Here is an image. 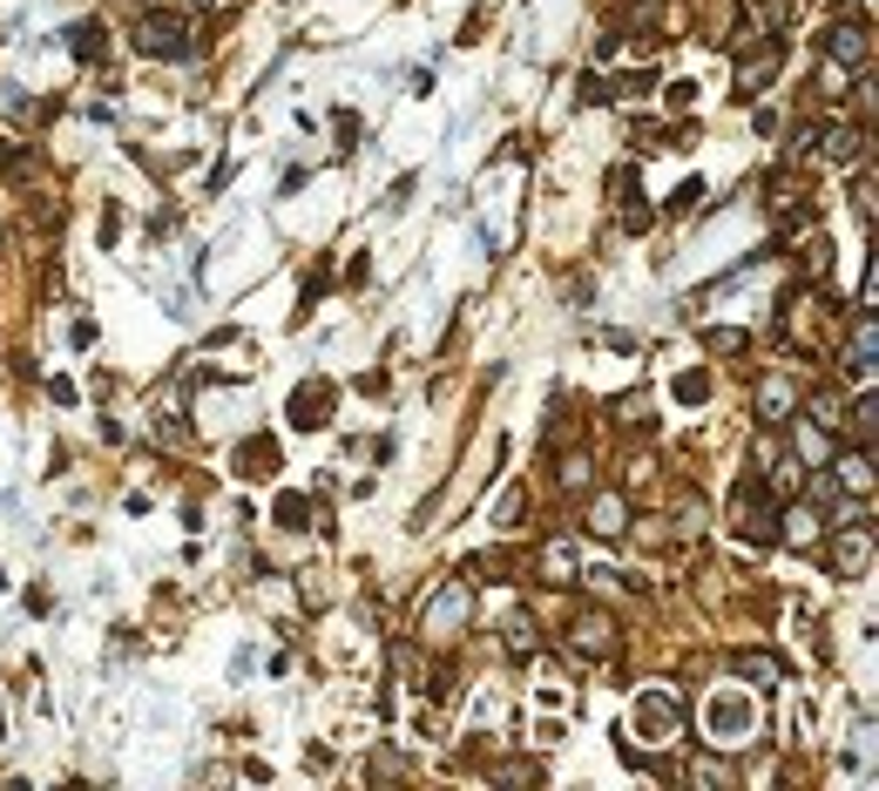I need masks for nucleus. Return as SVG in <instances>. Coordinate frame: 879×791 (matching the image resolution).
<instances>
[{
    "instance_id": "obj_15",
    "label": "nucleus",
    "mask_w": 879,
    "mask_h": 791,
    "mask_svg": "<svg viewBox=\"0 0 879 791\" xmlns=\"http://www.w3.org/2000/svg\"><path fill=\"white\" fill-rule=\"evenodd\" d=\"M853 372H866L872 366V311L859 305V319H853V359H846Z\"/></svg>"
},
{
    "instance_id": "obj_10",
    "label": "nucleus",
    "mask_w": 879,
    "mask_h": 791,
    "mask_svg": "<svg viewBox=\"0 0 879 791\" xmlns=\"http://www.w3.org/2000/svg\"><path fill=\"white\" fill-rule=\"evenodd\" d=\"M541 582H575V541L569 535L541 541Z\"/></svg>"
},
{
    "instance_id": "obj_4",
    "label": "nucleus",
    "mask_w": 879,
    "mask_h": 791,
    "mask_svg": "<svg viewBox=\"0 0 879 791\" xmlns=\"http://www.w3.org/2000/svg\"><path fill=\"white\" fill-rule=\"evenodd\" d=\"M778 68H785V42H757V48H744V55H738V89H731V102H751L757 89H772Z\"/></svg>"
},
{
    "instance_id": "obj_20",
    "label": "nucleus",
    "mask_w": 879,
    "mask_h": 791,
    "mask_svg": "<svg viewBox=\"0 0 879 791\" xmlns=\"http://www.w3.org/2000/svg\"><path fill=\"white\" fill-rule=\"evenodd\" d=\"M507 643H514V650H535V616H528V609L507 616Z\"/></svg>"
},
{
    "instance_id": "obj_2",
    "label": "nucleus",
    "mask_w": 879,
    "mask_h": 791,
    "mask_svg": "<svg viewBox=\"0 0 879 791\" xmlns=\"http://www.w3.org/2000/svg\"><path fill=\"white\" fill-rule=\"evenodd\" d=\"M129 42H136L142 55H156V61H190V55H196V34H190L183 14H142Z\"/></svg>"
},
{
    "instance_id": "obj_8",
    "label": "nucleus",
    "mask_w": 879,
    "mask_h": 791,
    "mask_svg": "<svg viewBox=\"0 0 879 791\" xmlns=\"http://www.w3.org/2000/svg\"><path fill=\"white\" fill-rule=\"evenodd\" d=\"M744 731H751V710L738 697H717L710 703V744H738Z\"/></svg>"
},
{
    "instance_id": "obj_23",
    "label": "nucleus",
    "mask_w": 879,
    "mask_h": 791,
    "mask_svg": "<svg viewBox=\"0 0 879 791\" xmlns=\"http://www.w3.org/2000/svg\"><path fill=\"white\" fill-rule=\"evenodd\" d=\"M657 14H663V0H629V21L636 27H657Z\"/></svg>"
},
{
    "instance_id": "obj_1",
    "label": "nucleus",
    "mask_w": 879,
    "mask_h": 791,
    "mask_svg": "<svg viewBox=\"0 0 879 791\" xmlns=\"http://www.w3.org/2000/svg\"><path fill=\"white\" fill-rule=\"evenodd\" d=\"M778 521H785V514H778V494L765 488V473H744V481L731 488V528H744L757 548H772Z\"/></svg>"
},
{
    "instance_id": "obj_11",
    "label": "nucleus",
    "mask_w": 879,
    "mask_h": 791,
    "mask_svg": "<svg viewBox=\"0 0 879 791\" xmlns=\"http://www.w3.org/2000/svg\"><path fill=\"white\" fill-rule=\"evenodd\" d=\"M237 473H244V481H271V473H277V447L271 440H244V447H237Z\"/></svg>"
},
{
    "instance_id": "obj_18",
    "label": "nucleus",
    "mask_w": 879,
    "mask_h": 791,
    "mask_svg": "<svg viewBox=\"0 0 879 791\" xmlns=\"http://www.w3.org/2000/svg\"><path fill=\"white\" fill-rule=\"evenodd\" d=\"M812 426H825V433L846 426V413H838V392H819V400H812Z\"/></svg>"
},
{
    "instance_id": "obj_21",
    "label": "nucleus",
    "mask_w": 879,
    "mask_h": 791,
    "mask_svg": "<svg viewBox=\"0 0 879 791\" xmlns=\"http://www.w3.org/2000/svg\"><path fill=\"white\" fill-rule=\"evenodd\" d=\"M697 196H704V183H697V176H690V183H676V190H670V217L697 210Z\"/></svg>"
},
{
    "instance_id": "obj_19",
    "label": "nucleus",
    "mask_w": 879,
    "mask_h": 791,
    "mask_svg": "<svg viewBox=\"0 0 879 791\" xmlns=\"http://www.w3.org/2000/svg\"><path fill=\"white\" fill-rule=\"evenodd\" d=\"M305 521H311L305 494H277V528H305Z\"/></svg>"
},
{
    "instance_id": "obj_9",
    "label": "nucleus",
    "mask_w": 879,
    "mask_h": 791,
    "mask_svg": "<svg viewBox=\"0 0 879 791\" xmlns=\"http://www.w3.org/2000/svg\"><path fill=\"white\" fill-rule=\"evenodd\" d=\"M623 528H629V501H623V494H595V507H589V535L616 541Z\"/></svg>"
},
{
    "instance_id": "obj_22",
    "label": "nucleus",
    "mask_w": 879,
    "mask_h": 791,
    "mask_svg": "<svg viewBox=\"0 0 879 791\" xmlns=\"http://www.w3.org/2000/svg\"><path fill=\"white\" fill-rule=\"evenodd\" d=\"M704 392H710V379H704V372H684V379H676V400H690V406H697Z\"/></svg>"
},
{
    "instance_id": "obj_6",
    "label": "nucleus",
    "mask_w": 879,
    "mask_h": 791,
    "mask_svg": "<svg viewBox=\"0 0 879 791\" xmlns=\"http://www.w3.org/2000/svg\"><path fill=\"white\" fill-rule=\"evenodd\" d=\"M326 420H332V386H326V379L298 386V392H292V426H298V433H318Z\"/></svg>"
},
{
    "instance_id": "obj_17",
    "label": "nucleus",
    "mask_w": 879,
    "mask_h": 791,
    "mask_svg": "<svg viewBox=\"0 0 879 791\" xmlns=\"http://www.w3.org/2000/svg\"><path fill=\"white\" fill-rule=\"evenodd\" d=\"M859 149H866V142H859V129H832V136H825V156H832V163H853Z\"/></svg>"
},
{
    "instance_id": "obj_5",
    "label": "nucleus",
    "mask_w": 879,
    "mask_h": 791,
    "mask_svg": "<svg viewBox=\"0 0 879 791\" xmlns=\"http://www.w3.org/2000/svg\"><path fill=\"white\" fill-rule=\"evenodd\" d=\"M473 616V596H467V582H447V588H440V596H433V609H426V637H454V629Z\"/></svg>"
},
{
    "instance_id": "obj_14",
    "label": "nucleus",
    "mask_w": 879,
    "mask_h": 791,
    "mask_svg": "<svg viewBox=\"0 0 879 791\" xmlns=\"http://www.w3.org/2000/svg\"><path fill=\"white\" fill-rule=\"evenodd\" d=\"M676 718H684V703H676V697H663V690L643 697V731H670Z\"/></svg>"
},
{
    "instance_id": "obj_7",
    "label": "nucleus",
    "mask_w": 879,
    "mask_h": 791,
    "mask_svg": "<svg viewBox=\"0 0 879 791\" xmlns=\"http://www.w3.org/2000/svg\"><path fill=\"white\" fill-rule=\"evenodd\" d=\"M825 61L838 68V61H846V68H866V21H832L825 27Z\"/></svg>"
},
{
    "instance_id": "obj_27",
    "label": "nucleus",
    "mask_w": 879,
    "mask_h": 791,
    "mask_svg": "<svg viewBox=\"0 0 879 791\" xmlns=\"http://www.w3.org/2000/svg\"><path fill=\"white\" fill-rule=\"evenodd\" d=\"M697 778H704V784H724V778H731V765H717V758H704V765H697Z\"/></svg>"
},
{
    "instance_id": "obj_12",
    "label": "nucleus",
    "mask_w": 879,
    "mask_h": 791,
    "mask_svg": "<svg viewBox=\"0 0 879 791\" xmlns=\"http://www.w3.org/2000/svg\"><path fill=\"white\" fill-rule=\"evenodd\" d=\"M757 420H765V426L791 420V386H785V379H765V386H757Z\"/></svg>"
},
{
    "instance_id": "obj_26",
    "label": "nucleus",
    "mask_w": 879,
    "mask_h": 791,
    "mask_svg": "<svg viewBox=\"0 0 879 791\" xmlns=\"http://www.w3.org/2000/svg\"><path fill=\"white\" fill-rule=\"evenodd\" d=\"M710 352H744V332H710Z\"/></svg>"
},
{
    "instance_id": "obj_3",
    "label": "nucleus",
    "mask_w": 879,
    "mask_h": 791,
    "mask_svg": "<svg viewBox=\"0 0 879 791\" xmlns=\"http://www.w3.org/2000/svg\"><path fill=\"white\" fill-rule=\"evenodd\" d=\"M616 643L623 637H616V616L609 609H575L569 616V650L575 656H616Z\"/></svg>"
},
{
    "instance_id": "obj_16",
    "label": "nucleus",
    "mask_w": 879,
    "mask_h": 791,
    "mask_svg": "<svg viewBox=\"0 0 879 791\" xmlns=\"http://www.w3.org/2000/svg\"><path fill=\"white\" fill-rule=\"evenodd\" d=\"M738 669H744V677H757V684H778V677H785V663H778V656H765V650H744V656H738Z\"/></svg>"
},
{
    "instance_id": "obj_24",
    "label": "nucleus",
    "mask_w": 879,
    "mask_h": 791,
    "mask_svg": "<svg viewBox=\"0 0 879 791\" xmlns=\"http://www.w3.org/2000/svg\"><path fill=\"white\" fill-rule=\"evenodd\" d=\"M413 190H420L413 176H399V183H392V196H386V210H407V196H413Z\"/></svg>"
},
{
    "instance_id": "obj_25",
    "label": "nucleus",
    "mask_w": 879,
    "mask_h": 791,
    "mask_svg": "<svg viewBox=\"0 0 879 791\" xmlns=\"http://www.w3.org/2000/svg\"><path fill=\"white\" fill-rule=\"evenodd\" d=\"M623 223L629 230H650V204H623Z\"/></svg>"
},
{
    "instance_id": "obj_13",
    "label": "nucleus",
    "mask_w": 879,
    "mask_h": 791,
    "mask_svg": "<svg viewBox=\"0 0 879 791\" xmlns=\"http://www.w3.org/2000/svg\"><path fill=\"white\" fill-rule=\"evenodd\" d=\"M68 55L102 61V55H109V42H102V21H75V27H68Z\"/></svg>"
}]
</instances>
